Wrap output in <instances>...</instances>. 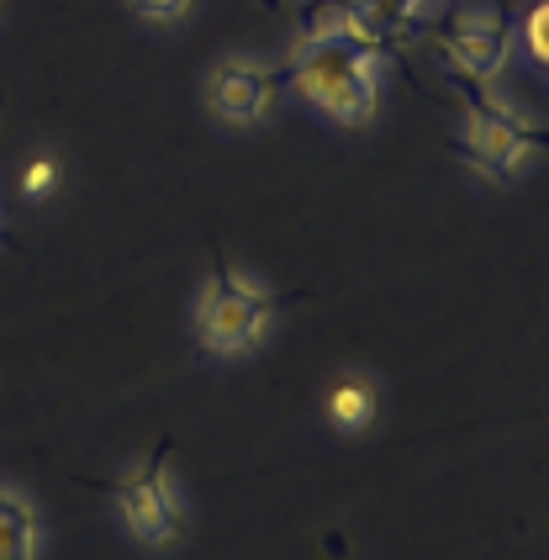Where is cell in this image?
<instances>
[{
    "label": "cell",
    "instance_id": "cell-1",
    "mask_svg": "<svg viewBox=\"0 0 549 560\" xmlns=\"http://www.w3.org/2000/svg\"><path fill=\"white\" fill-rule=\"evenodd\" d=\"M291 85L334 122L365 127L381 106V48L360 43L354 32H306L291 59Z\"/></svg>",
    "mask_w": 549,
    "mask_h": 560
},
{
    "label": "cell",
    "instance_id": "cell-2",
    "mask_svg": "<svg viewBox=\"0 0 549 560\" xmlns=\"http://www.w3.org/2000/svg\"><path fill=\"white\" fill-rule=\"evenodd\" d=\"M449 85L465 95V132H459L455 154L465 164H476L481 175L507 186L523 170V159L549 149V127H534V122H523V117H513L502 101H491L487 85L459 80V74H449Z\"/></svg>",
    "mask_w": 549,
    "mask_h": 560
},
{
    "label": "cell",
    "instance_id": "cell-3",
    "mask_svg": "<svg viewBox=\"0 0 549 560\" xmlns=\"http://www.w3.org/2000/svg\"><path fill=\"white\" fill-rule=\"evenodd\" d=\"M274 307H280V296L248 285L233 265L217 259V276L207 280V291L196 302V343L207 354H238V349H248L265 334Z\"/></svg>",
    "mask_w": 549,
    "mask_h": 560
},
{
    "label": "cell",
    "instance_id": "cell-4",
    "mask_svg": "<svg viewBox=\"0 0 549 560\" xmlns=\"http://www.w3.org/2000/svg\"><path fill=\"white\" fill-rule=\"evenodd\" d=\"M423 37L444 54L449 74L459 80H476V85H491L507 63V22L502 16H444V22H428Z\"/></svg>",
    "mask_w": 549,
    "mask_h": 560
},
{
    "label": "cell",
    "instance_id": "cell-5",
    "mask_svg": "<svg viewBox=\"0 0 549 560\" xmlns=\"http://www.w3.org/2000/svg\"><path fill=\"white\" fill-rule=\"evenodd\" d=\"M164 460H170V444H159L149 455V466L122 476V481L112 487V498L122 508L127 529L138 534L143 545H170V539L180 534V508H175V492H170Z\"/></svg>",
    "mask_w": 549,
    "mask_h": 560
},
{
    "label": "cell",
    "instance_id": "cell-6",
    "mask_svg": "<svg viewBox=\"0 0 549 560\" xmlns=\"http://www.w3.org/2000/svg\"><path fill=\"white\" fill-rule=\"evenodd\" d=\"M291 85V63H254V59H222L212 69V112L233 127H254L270 117L280 91Z\"/></svg>",
    "mask_w": 549,
    "mask_h": 560
},
{
    "label": "cell",
    "instance_id": "cell-7",
    "mask_svg": "<svg viewBox=\"0 0 549 560\" xmlns=\"http://www.w3.org/2000/svg\"><path fill=\"white\" fill-rule=\"evenodd\" d=\"M0 560H37V513L16 492H0Z\"/></svg>",
    "mask_w": 549,
    "mask_h": 560
},
{
    "label": "cell",
    "instance_id": "cell-8",
    "mask_svg": "<svg viewBox=\"0 0 549 560\" xmlns=\"http://www.w3.org/2000/svg\"><path fill=\"white\" fill-rule=\"evenodd\" d=\"M328 418L338 429H370L375 423V392L365 381H338L328 392Z\"/></svg>",
    "mask_w": 549,
    "mask_h": 560
},
{
    "label": "cell",
    "instance_id": "cell-9",
    "mask_svg": "<svg viewBox=\"0 0 549 560\" xmlns=\"http://www.w3.org/2000/svg\"><path fill=\"white\" fill-rule=\"evenodd\" d=\"M523 48H528V59L549 74V0H534V5H528V16H523Z\"/></svg>",
    "mask_w": 549,
    "mask_h": 560
},
{
    "label": "cell",
    "instance_id": "cell-10",
    "mask_svg": "<svg viewBox=\"0 0 549 560\" xmlns=\"http://www.w3.org/2000/svg\"><path fill=\"white\" fill-rule=\"evenodd\" d=\"M22 190L27 196H54L59 190V164L54 159H32L27 170H22Z\"/></svg>",
    "mask_w": 549,
    "mask_h": 560
},
{
    "label": "cell",
    "instance_id": "cell-11",
    "mask_svg": "<svg viewBox=\"0 0 549 560\" xmlns=\"http://www.w3.org/2000/svg\"><path fill=\"white\" fill-rule=\"evenodd\" d=\"M190 5L196 0H132V11L149 22H180V16H190Z\"/></svg>",
    "mask_w": 549,
    "mask_h": 560
},
{
    "label": "cell",
    "instance_id": "cell-12",
    "mask_svg": "<svg viewBox=\"0 0 549 560\" xmlns=\"http://www.w3.org/2000/svg\"><path fill=\"white\" fill-rule=\"evenodd\" d=\"M418 5H428V0H418Z\"/></svg>",
    "mask_w": 549,
    "mask_h": 560
},
{
    "label": "cell",
    "instance_id": "cell-13",
    "mask_svg": "<svg viewBox=\"0 0 549 560\" xmlns=\"http://www.w3.org/2000/svg\"><path fill=\"white\" fill-rule=\"evenodd\" d=\"M0 5H5V0H0Z\"/></svg>",
    "mask_w": 549,
    "mask_h": 560
},
{
    "label": "cell",
    "instance_id": "cell-14",
    "mask_svg": "<svg viewBox=\"0 0 549 560\" xmlns=\"http://www.w3.org/2000/svg\"><path fill=\"white\" fill-rule=\"evenodd\" d=\"M270 5H274V0H270Z\"/></svg>",
    "mask_w": 549,
    "mask_h": 560
}]
</instances>
